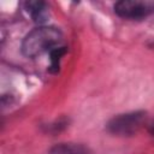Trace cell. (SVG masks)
Wrapping results in <instances>:
<instances>
[{
    "mask_svg": "<svg viewBox=\"0 0 154 154\" xmlns=\"http://www.w3.org/2000/svg\"><path fill=\"white\" fill-rule=\"evenodd\" d=\"M63 38L61 32L53 26H38L31 30L23 40L22 53L28 58H35L47 51L58 47Z\"/></svg>",
    "mask_w": 154,
    "mask_h": 154,
    "instance_id": "cell-1",
    "label": "cell"
},
{
    "mask_svg": "<svg viewBox=\"0 0 154 154\" xmlns=\"http://www.w3.org/2000/svg\"><path fill=\"white\" fill-rule=\"evenodd\" d=\"M144 120L143 112H131L120 114L114 117L108 123V129L111 132L120 135V136H130L134 135Z\"/></svg>",
    "mask_w": 154,
    "mask_h": 154,
    "instance_id": "cell-2",
    "label": "cell"
},
{
    "mask_svg": "<svg viewBox=\"0 0 154 154\" xmlns=\"http://www.w3.org/2000/svg\"><path fill=\"white\" fill-rule=\"evenodd\" d=\"M114 12L123 18L140 19L154 12V2L138 1V0H123L116 2Z\"/></svg>",
    "mask_w": 154,
    "mask_h": 154,
    "instance_id": "cell-3",
    "label": "cell"
},
{
    "mask_svg": "<svg viewBox=\"0 0 154 154\" xmlns=\"http://www.w3.org/2000/svg\"><path fill=\"white\" fill-rule=\"evenodd\" d=\"M25 8L30 13L31 18L36 23H43L48 17L47 5L42 1H29L25 2Z\"/></svg>",
    "mask_w": 154,
    "mask_h": 154,
    "instance_id": "cell-4",
    "label": "cell"
},
{
    "mask_svg": "<svg viewBox=\"0 0 154 154\" xmlns=\"http://www.w3.org/2000/svg\"><path fill=\"white\" fill-rule=\"evenodd\" d=\"M49 154H91V153L81 144L61 143V144L53 147Z\"/></svg>",
    "mask_w": 154,
    "mask_h": 154,
    "instance_id": "cell-5",
    "label": "cell"
},
{
    "mask_svg": "<svg viewBox=\"0 0 154 154\" xmlns=\"http://www.w3.org/2000/svg\"><path fill=\"white\" fill-rule=\"evenodd\" d=\"M65 52H66L65 47H57L51 52V70L52 71H57L59 69L60 58L65 54Z\"/></svg>",
    "mask_w": 154,
    "mask_h": 154,
    "instance_id": "cell-6",
    "label": "cell"
},
{
    "mask_svg": "<svg viewBox=\"0 0 154 154\" xmlns=\"http://www.w3.org/2000/svg\"><path fill=\"white\" fill-rule=\"evenodd\" d=\"M150 134L154 136V122H153V124L150 125Z\"/></svg>",
    "mask_w": 154,
    "mask_h": 154,
    "instance_id": "cell-7",
    "label": "cell"
}]
</instances>
